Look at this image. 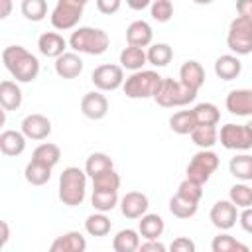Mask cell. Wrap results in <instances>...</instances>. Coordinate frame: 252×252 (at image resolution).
Segmentation results:
<instances>
[{
  "mask_svg": "<svg viewBox=\"0 0 252 252\" xmlns=\"http://www.w3.org/2000/svg\"><path fill=\"white\" fill-rule=\"evenodd\" d=\"M83 59L75 51H67L61 57L55 59V73L61 79H75L83 73Z\"/></svg>",
  "mask_w": 252,
  "mask_h": 252,
  "instance_id": "cell-20",
  "label": "cell"
},
{
  "mask_svg": "<svg viewBox=\"0 0 252 252\" xmlns=\"http://www.w3.org/2000/svg\"><path fill=\"white\" fill-rule=\"evenodd\" d=\"M148 63L154 67H165L173 59V47L169 43H152L146 51Z\"/></svg>",
  "mask_w": 252,
  "mask_h": 252,
  "instance_id": "cell-30",
  "label": "cell"
},
{
  "mask_svg": "<svg viewBox=\"0 0 252 252\" xmlns=\"http://www.w3.org/2000/svg\"><path fill=\"white\" fill-rule=\"evenodd\" d=\"M226 110L236 116H252V89H234L226 94Z\"/></svg>",
  "mask_w": 252,
  "mask_h": 252,
  "instance_id": "cell-15",
  "label": "cell"
},
{
  "mask_svg": "<svg viewBox=\"0 0 252 252\" xmlns=\"http://www.w3.org/2000/svg\"><path fill=\"white\" fill-rule=\"evenodd\" d=\"M108 169H114V161H112V158L108 156V154H104V152H94V154H91L89 158H87V161H85V173L93 179V177H96V175H100V173H104V171H108Z\"/></svg>",
  "mask_w": 252,
  "mask_h": 252,
  "instance_id": "cell-27",
  "label": "cell"
},
{
  "mask_svg": "<svg viewBox=\"0 0 252 252\" xmlns=\"http://www.w3.org/2000/svg\"><path fill=\"white\" fill-rule=\"evenodd\" d=\"M230 252H252V250H250V246H246L244 242H236V246H234Z\"/></svg>",
  "mask_w": 252,
  "mask_h": 252,
  "instance_id": "cell-52",
  "label": "cell"
},
{
  "mask_svg": "<svg viewBox=\"0 0 252 252\" xmlns=\"http://www.w3.org/2000/svg\"><path fill=\"white\" fill-rule=\"evenodd\" d=\"M85 250H87V238L79 230H71L57 236L49 246V252H85Z\"/></svg>",
  "mask_w": 252,
  "mask_h": 252,
  "instance_id": "cell-19",
  "label": "cell"
},
{
  "mask_svg": "<svg viewBox=\"0 0 252 252\" xmlns=\"http://www.w3.org/2000/svg\"><path fill=\"white\" fill-rule=\"evenodd\" d=\"M10 8H12V2L10 0H2L0 2V18H6L8 12H10Z\"/></svg>",
  "mask_w": 252,
  "mask_h": 252,
  "instance_id": "cell-50",
  "label": "cell"
},
{
  "mask_svg": "<svg viewBox=\"0 0 252 252\" xmlns=\"http://www.w3.org/2000/svg\"><path fill=\"white\" fill-rule=\"evenodd\" d=\"M217 167H219V156L211 150H201L191 158L187 165V179L205 185L211 179V175L217 171Z\"/></svg>",
  "mask_w": 252,
  "mask_h": 252,
  "instance_id": "cell-8",
  "label": "cell"
},
{
  "mask_svg": "<svg viewBox=\"0 0 252 252\" xmlns=\"http://www.w3.org/2000/svg\"><path fill=\"white\" fill-rule=\"evenodd\" d=\"M240 71H242V63L232 53H224V55L217 57V61H215V75L219 79H222V81L236 79L240 75Z\"/></svg>",
  "mask_w": 252,
  "mask_h": 252,
  "instance_id": "cell-21",
  "label": "cell"
},
{
  "mask_svg": "<svg viewBox=\"0 0 252 252\" xmlns=\"http://www.w3.org/2000/svg\"><path fill=\"white\" fill-rule=\"evenodd\" d=\"M32 159L37 161V163H43V165H47V167L53 169V165H57L59 159H61V150H59L57 144L43 142V144H39V146L33 150Z\"/></svg>",
  "mask_w": 252,
  "mask_h": 252,
  "instance_id": "cell-28",
  "label": "cell"
},
{
  "mask_svg": "<svg viewBox=\"0 0 252 252\" xmlns=\"http://www.w3.org/2000/svg\"><path fill=\"white\" fill-rule=\"evenodd\" d=\"M87 173L75 165H69L59 175V201L67 207H79L87 195Z\"/></svg>",
  "mask_w": 252,
  "mask_h": 252,
  "instance_id": "cell-2",
  "label": "cell"
},
{
  "mask_svg": "<svg viewBox=\"0 0 252 252\" xmlns=\"http://www.w3.org/2000/svg\"><path fill=\"white\" fill-rule=\"evenodd\" d=\"M91 81L96 87V91H116L124 85V69L120 65L114 63H104L93 69L91 73Z\"/></svg>",
  "mask_w": 252,
  "mask_h": 252,
  "instance_id": "cell-10",
  "label": "cell"
},
{
  "mask_svg": "<svg viewBox=\"0 0 252 252\" xmlns=\"http://www.w3.org/2000/svg\"><path fill=\"white\" fill-rule=\"evenodd\" d=\"M197 120V126H217L220 120V112L217 104L213 102H199L195 108H191Z\"/></svg>",
  "mask_w": 252,
  "mask_h": 252,
  "instance_id": "cell-31",
  "label": "cell"
},
{
  "mask_svg": "<svg viewBox=\"0 0 252 252\" xmlns=\"http://www.w3.org/2000/svg\"><path fill=\"white\" fill-rule=\"evenodd\" d=\"M238 222H240V226H242L244 232L252 234V207L242 209V213L238 215Z\"/></svg>",
  "mask_w": 252,
  "mask_h": 252,
  "instance_id": "cell-46",
  "label": "cell"
},
{
  "mask_svg": "<svg viewBox=\"0 0 252 252\" xmlns=\"http://www.w3.org/2000/svg\"><path fill=\"white\" fill-rule=\"evenodd\" d=\"M128 6L132 8V10H144V8H148V6H152L148 0H128Z\"/></svg>",
  "mask_w": 252,
  "mask_h": 252,
  "instance_id": "cell-49",
  "label": "cell"
},
{
  "mask_svg": "<svg viewBox=\"0 0 252 252\" xmlns=\"http://www.w3.org/2000/svg\"><path fill=\"white\" fill-rule=\"evenodd\" d=\"M197 98V91L187 89L181 81H173L169 77H163L161 87L158 91V94L154 96V100L163 106V108H177V106H187L189 102H193Z\"/></svg>",
  "mask_w": 252,
  "mask_h": 252,
  "instance_id": "cell-5",
  "label": "cell"
},
{
  "mask_svg": "<svg viewBox=\"0 0 252 252\" xmlns=\"http://www.w3.org/2000/svg\"><path fill=\"white\" fill-rule=\"evenodd\" d=\"M148 195H144L142 191H128L120 199V211L126 219H142L144 215H148Z\"/></svg>",
  "mask_w": 252,
  "mask_h": 252,
  "instance_id": "cell-14",
  "label": "cell"
},
{
  "mask_svg": "<svg viewBox=\"0 0 252 252\" xmlns=\"http://www.w3.org/2000/svg\"><path fill=\"white\" fill-rule=\"evenodd\" d=\"M8 238H10V230H8V222H6V220H2V244H6V242H8Z\"/></svg>",
  "mask_w": 252,
  "mask_h": 252,
  "instance_id": "cell-51",
  "label": "cell"
},
{
  "mask_svg": "<svg viewBox=\"0 0 252 252\" xmlns=\"http://www.w3.org/2000/svg\"><path fill=\"white\" fill-rule=\"evenodd\" d=\"M94 6H96V10H98L100 14L110 16V14L118 12L122 4H120V0H96V2H94Z\"/></svg>",
  "mask_w": 252,
  "mask_h": 252,
  "instance_id": "cell-45",
  "label": "cell"
},
{
  "mask_svg": "<svg viewBox=\"0 0 252 252\" xmlns=\"http://www.w3.org/2000/svg\"><path fill=\"white\" fill-rule=\"evenodd\" d=\"M150 14H152V18L156 22L165 24L173 16V4L169 0H154L152 6H150Z\"/></svg>",
  "mask_w": 252,
  "mask_h": 252,
  "instance_id": "cell-42",
  "label": "cell"
},
{
  "mask_svg": "<svg viewBox=\"0 0 252 252\" xmlns=\"http://www.w3.org/2000/svg\"><path fill=\"white\" fill-rule=\"evenodd\" d=\"M120 175L114 169H108L96 177H93V191H118Z\"/></svg>",
  "mask_w": 252,
  "mask_h": 252,
  "instance_id": "cell-40",
  "label": "cell"
},
{
  "mask_svg": "<svg viewBox=\"0 0 252 252\" xmlns=\"http://www.w3.org/2000/svg\"><path fill=\"white\" fill-rule=\"evenodd\" d=\"M246 128H248V130H250V134H252V120H250V122H246Z\"/></svg>",
  "mask_w": 252,
  "mask_h": 252,
  "instance_id": "cell-53",
  "label": "cell"
},
{
  "mask_svg": "<svg viewBox=\"0 0 252 252\" xmlns=\"http://www.w3.org/2000/svg\"><path fill=\"white\" fill-rule=\"evenodd\" d=\"M163 77L158 71H150V69H142L132 73L130 77H126L122 91L128 98H154L161 87Z\"/></svg>",
  "mask_w": 252,
  "mask_h": 252,
  "instance_id": "cell-4",
  "label": "cell"
},
{
  "mask_svg": "<svg viewBox=\"0 0 252 252\" xmlns=\"http://www.w3.org/2000/svg\"><path fill=\"white\" fill-rule=\"evenodd\" d=\"M110 228H112V222L106 217V213H93L85 220V230L91 236H106Z\"/></svg>",
  "mask_w": 252,
  "mask_h": 252,
  "instance_id": "cell-35",
  "label": "cell"
},
{
  "mask_svg": "<svg viewBox=\"0 0 252 252\" xmlns=\"http://www.w3.org/2000/svg\"><path fill=\"white\" fill-rule=\"evenodd\" d=\"M191 140L201 150H211L219 142V130L217 126H195L191 132Z\"/></svg>",
  "mask_w": 252,
  "mask_h": 252,
  "instance_id": "cell-34",
  "label": "cell"
},
{
  "mask_svg": "<svg viewBox=\"0 0 252 252\" xmlns=\"http://www.w3.org/2000/svg\"><path fill=\"white\" fill-rule=\"evenodd\" d=\"M2 63L18 83H32L39 75V61L22 45H8L2 51Z\"/></svg>",
  "mask_w": 252,
  "mask_h": 252,
  "instance_id": "cell-1",
  "label": "cell"
},
{
  "mask_svg": "<svg viewBox=\"0 0 252 252\" xmlns=\"http://www.w3.org/2000/svg\"><path fill=\"white\" fill-rule=\"evenodd\" d=\"M28 140H45L51 134V120L43 114H28L22 120V130H20Z\"/></svg>",
  "mask_w": 252,
  "mask_h": 252,
  "instance_id": "cell-12",
  "label": "cell"
},
{
  "mask_svg": "<svg viewBox=\"0 0 252 252\" xmlns=\"http://www.w3.org/2000/svg\"><path fill=\"white\" fill-rule=\"evenodd\" d=\"M148 63V55L142 47H134V45H126L120 51V67L128 69L132 73L142 71V67Z\"/></svg>",
  "mask_w": 252,
  "mask_h": 252,
  "instance_id": "cell-25",
  "label": "cell"
},
{
  "mask_svg": "<svg viewBox=\"0 0 252 252\" xmlns=\"http://www.w3.org/2000/svg\"><path fill=\"white\" fill-rule=\"evenodd\" d=\"M209 219H211V222H213L219 230H228V228H232V226L236 224V220H238V211H236V207H234L230 201L220 199V201H217V203L211 207Z\"/></svg>",
  "mask_w": 252,
  "mask_h": 252,
  "instance_id": "cell-11",
  "label": "cell"
},
{
  "mask_svg": "<svg viewBox=\"0 0 252 252\" xmlns=\"http://www.w3.org/2000/svg\"><path fill=\"white\" fill-rule=\"evenodd\" d=\"M22 14L30 22H41L47 16V2L45 0H24L22 2Z\"/></svg>",
  "mask_w": 252,
  "mask_h": 252,
  "instance_id": "cell-39",
  "label": "cell"
},
{
  "mask_svg": "<svg viewBox=\"0 0 252 252\" xmlns=\"http://www.w3.org/2000/svg\"><path fill=\"white\" fill-rule=\"evenodd\" d=\"M228 169H230V175L232 177H236L240 181H250L252 179V156L238 154V156L230 158Z\"/></svg>",
  "mask_w": 252,
  "mask_h": 252,
  "instance_id": "cell-33",
  "label": "cell"
},
{
  "mask_svg": "<svg viewBox=\"0 0 252 252\" xmlns=\"http://www.w3.org/2000/svg\"><path fill=\"white\" fill-rule=\"evenodd\" d=\"M24 177L30 185H35V187H41L45 185L49 179H51V167L43 165V163H37V161H28L26 169H24Z\"/></svg>",
  "mask_w": 252,
  "mask_h": 252,
  "instance_id": "cell-32",
  "label": "cell"
},
{
  "mask_svg": "<svg viewBox=\"0 0 252 252\" xmlns=\"http://www.w3.org/2000/svg\"><path fill=\"white\" fill-rule=\"evenodd\" d=\"M167 252H197V246L189 236H177L171 240Z\"/></svg>",
  "mask_w": 252,
  "mask_h": 252,
  "instance_id": "cell-44",
  "label": "cell"
},
{
  "mask_svg": "<svg viewBox=\"0 0 252 252\" xmlns=\"http://www.w3.org/2000/svg\"><path fill=\"white\" fill-rule=\"evenodd\" d=\"M26 136L18 130H4L0 134V150L4 156H10V158H16L20 154H24L26 150Z\"/></svg>",
  "mask_w": 252,
  "mask_h": 252,
  "instance_id": "cell-23",
  "label": "cell"
},
{
  "mask_svg": "<svg viewBox=\"0 0 252 252\" xmlns=\"http://www.w3.org/2000/svg\"><path fill=\"white\" fill-rule=\"evenodd\" d=\"M197 209H199L197 203H191V201L179 197L177 193L169 199V213L177 219H191V217H195Z\"/></svg>",
  "mask_w": 252,
  "mask_h": 252,
  "instance_id": "cell-37",
  "label": "cell"
},
{
  "mask_svg": "<svg viewBox=\"0 0 252 252\" xmlns=\"http://www.w3.org/2000/svg\"><path fill=\"white\" fill-rule=\"evenodd\" d=\"M67 43L69 41L61 33H57V32H45V33H41L37 37V49H39V53L45 55V57H53V59H57L63 53H67L65 51L67 49Z\"/></svg>",
  "mask_w": 252,
  "mask_h": 252,
  "instance_id": "cell-16",
  "label": "cell"
},
{
  "mask_svg": "<svg viewBox=\"0 0 252 252\" xmlns=\"http://www.w3.org/2000/svg\"><path fill=\"white\" fill-rule=\"evenodd\" d=\"M228 201L236 209L252 207V187H248L246 183H234L230 187V191H228Z\"/></svg>",
  "mask_w": 252,
  "mask_h": 252,
  "instance_id": "cell-38",
  "label": "cell"
},
{
  "mask_svg": "<svg viewBox=\"0 0 252 252\" xmlns=\"http://www.w3.org/2000/svg\"><path fill=\"white\" fill-rule=\"evenodd\" d=\"M85 10V2L83 0H57L55 8L51 10V26L55 30H73Z\"/></svg>",
  "mask_w": 252,
  "mask_h": 252,
  "instance_id": "cell-7",
  "label": "cell"
},
{
  "mask_svg": "<svg viewBox=\"0 0 252 252\" xmlns=\"http://www.w3.org/2000/svg\"><path fill=\"white\" fill-rule=\"evenodd\" d=\"M140 248V232L134 228H122L112 238L114 252H138Z\"/></svg>",
  "mask_w": 252,
  "mask_h": 252,
  "instance_id": "cell-26",
  "label": "cell"
},
{
  "mask_svg": "<svg viewBox=\"0 0 252 252\" xmlns=\"http://www.w3.org/2000/svg\"><path fill=\"white\" fill-rule=\"evenodd\" d=\"M236 12H238V16L252 20V0H240V2H236Z\"/></svg>",
  "mask_w": 252,
  "mask_h": 252,
  "instance_id": "cell-48",
  "label": "cell"
},
{
  "mask_svg": "<svg viewBox=\"0 0 252 252\" xmlns=\"http://www.w3.org/2000/svg\"><path fill=\"white\" fill-rule=\"evenodd\" d=\"M219 140H220L222 148L234 150V152H244V150L252 148V134L246 128V124H232V122H228V124L220 126Z\"/></svg>",
  "mask_w": 252,
  "mask_h": 252,
  "instance_id": "cell-9",
  "label": "cell"
},
{
  "mask_svg": "<svg viewBox=\"0 0 252 252\" xmlns=\"http://www.w3.org/2000/svg\"><path fill=\"white\" fill-rule=\"evenodd\" d=\"M22 100H24V94H22V89L18 83L8 81V79L0 83V104L6 112L18 110L22 106Z\"/></svg>",
  "mask_w": 252,
  "mask_h": 252,
  "instance_id": "cell-22",
  "label": "cell"
},
{
  "mask_svg": "<svg viewBox=\"0 0 252 252\" xmlns=\"http://www.w3.org/2000/svg\"><path fill=\"white\" fill-rule=\"evenodd\" d=\"M236 238L234 236H230V234H226V232H220V234H217L215 238H213V242H211V250L213 252H230L234 246H236Z\"/></svg>",
  "mask_w": 252,
  "mask_h": 252,
  "instance_id": "cell-43",
  "label": "cell"
},
{
  "mask_svg": "<svg viewBox=\"0 0 252 252\" xmlns=\"http://www.w3.org/2000/svg\"><path fill=\"white\" fill-rule=\"evenodd\" d=\"M226 45L232 53L238 55H248L252 53V20L236 16L226 32Z\"/></svg>",
  "mask_w": 252,
  "mask_h": 252,
  "instance_id": "cell-6",
  "label": "cell"
},
{
  "mask_svg": "<svg viewBox=\"0 0 252 252\" xmlns=\"http://www.w3.org/2000/svg\"><path fill=\"white\" fill-rule=\"evenodd\" d=\"M163 230H165V222H163V219H161L159 215H156V213L144 215V217L140 219V222H138V232H140V236L146 238V240H158V238L163 234Z\"/></svg>",
  "mask_w": 252,
  "mask_h": 252,
  "instance_id": "cell-24",
  "label": "cell"
},
{
  "mask_svg": "<svg viewBox=\"0 0 252 252\" xmlns=\"http://www.w3.org/2000/svg\"><path fill=\"white\" fill-rule=\"evenodd\" d=\"M91 205L96 213H108L118 205V191H93Z\"/></svg>",
  "mask_w": 252,
  "mask_h": 252,
  "instance_id": "cell-36",
  "label": "cell"
},
{
  "mask_svg": "<svg viewBox=\"0 0 252 252\" xmlns=\"http://www.w3.org/2000/svg\"><path fill=\"white\" fill-rule=\"evenodd\" d=\"M179 81L187 89L199 93V89L205 85V69H203V65L199 61H195V59L185 61L181 65V69H179Z\"/></svg>",
  "mask_w": 252,
  "mask_h": 252,
  "instance_id": "cell-18",
  "label": "cell"
},
{
  "mask_svg": "<svg viewBox=\"0 0 252 252\" xmlns=\"http://www.w3.org/2000/svg\"><path fill=\"white\" fill-rule=\"evenodd\" d=\"M81 112L91 120H102L108 114V98L100 91H91L81 98Z\"/></svg>",
  "mask_w": 252,
  "mask_h": 252,
  "instance_id": "cell-13",
  "label": "cell"
},
{
  "mask_svg": "<svg viewBox=\"0 0 252 252\" xmlns=\"http://www.w3.org/2000/svg\"><path fill=\"white\" fill-rule=\"evenodd\" d=\"M195 126H197V120H195L193 110H179V112H175L169 118V128L175 134H179V136H185V134L191 136V132L195 130Z\"/></svg>",
  "mask_w": 252,
  "mask_h": 252,
  "instance_id": "cell-29",
  "label": "cell"
},
{
  "mask_svg": "<svg viewBox=\"0 0 252 252\" xmlns=\"http://www.w3.org/2000/svg\"><path fill=\"white\" fill-rule=\"evenodd\" d=\"M177 195L183 197V199H187V201H191V203H197L199 205V201L203 197V185H199V183H195V181H191V179L185 177L179 183V187H177Z\"/></svg>",
  "mask_w": 252,
  "mask_h": 252,
  "instance_id": "cell-41",
  "label": "cell"
},
{
  "mask_svg": "<svg viewBox=\"0 0 252 252\" xmlns=\"http://www.w3.org/2000/svg\"><path fill=\"white\" fill-rule=\"evenodd\" d=\"M110 45V37L104 30L100 28H91L83 26L77 28L71 37H69V47L75 53H85V55H102Z\"/></svg>",
  "mask_w": 252,
  "mask_h": 252,
  "instance_id": "cell-3",
  "label": "cell"
},
{
  "mask_svg": "<svg viewBox=\"0 0 252 252\" xmlns=\"http://www.w3.org/2000/svg\"><path fill=\"white\" fill-rule=\"evenodd\" d=\"M138 252H167V248L159 240H146V242L140 244Z\"/></svg>",
  "mask_w": 252,
  "mask_h": 252,
  "instance_id": "cell-47",
  "label": "cell"
},
{
  "mask_svg": "<svg viewBox=\"0 0 252 252\" xmlns=\"http://www.w3.org/2000/svg\"><path fill=\"white\" fill-rule=\"evenodd\" d=\"M152 39H154V32H152V26L146 20H134L126 28V41H128V45L144 49V47L152 45Z\"/></svg>",
  "mask_w": 252,
  "mask_h": 252,
  "instance_id": "cell-17",
  "label": "cell"
}]
</instances>
